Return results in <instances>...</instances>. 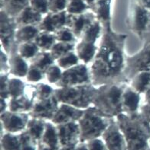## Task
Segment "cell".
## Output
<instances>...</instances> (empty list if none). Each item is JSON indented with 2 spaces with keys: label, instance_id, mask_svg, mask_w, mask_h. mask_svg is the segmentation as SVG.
<instances>
[{
  "label": "cell",
  "instance_id": "cell-1",
  "mask_svg": "<svg viewBox=\"0 0 150 150\" xmlns=\"http://www.w3.org/2000/svg\"><path fill=\"white\" fill-rule=\"evenodd\" d=\"M126 38V34L116 32L112 28L103 30L97 53L89 69L93 86L128 82L124 76Z\"/></svg>",
  "mask_w": 150,
  "mask_h": 150
},
{
  "label": "cell",
  "instance_id": "cell-2",
  "mask_svg": "<svg viewBox=\"0 0 150 150\" xmlns=\"http://www.w3.org/2000/svg\"><path fill=\"white\" fill-rule=\"evenodd\" d=\"M127 143L128 150H147L150 148V123L139 112L122 113L116 117Z\"/></svg>",
  "mask_w": 150,
  "mask_h": 150
},
{
  "label": "cell",
  "instance_id": "cell-3",
  "mask_svg": "<svg viewBox=\"0 0 150 150\" xmlns=\"http://www.w3.org/2000/svg\"><path fill=\"white\" fill-rule=\"evenodd\" d=\"M127 82L105 84L97 86L91 106L109 118H116L123 113L122 97Z\"/></svg>",
  "mask_w": 150,
  "mask_h": 150
},
{
  "label": "cell",
  "instance_id": "cell-4",
  "mask_svg": "<svg viewBox=\"0 0 150 150\" xmlns=\"http://www.w3.org/2000/svg\"><path fill=\"white\" fill-rule=\"evenodd\" d=\"M97 86L92 83L70 87H57L54 95L60 104H66L80 109H87L92 105Z\"/></svg>",
  "mask_w": 150,
  "mask_h": 150
},
{
  "label": "cell",
  "instance_id": "cell-5",
  "mask_svg": "<svg viewBox=\"0 0 150 150\" xmlns=\"http://www.w3.org/2000/svg\"><path fill=\"white\" fill-rule=\"evenodd\" d=\"M113 119L103 115L93 106L84 109V114L78 121L80 127V142L87 143L102 137Z\"/></svg>",
  "mask_w": 150,
  "mask_h": 150
},
{
  "label": "cell",
  "instance_id": "cell-6",
  "mask_svg": "<svg viewBox=\"0 0 150 150\" xmlns=\"http://www.w3.org/2000/svg\"><path fill=\"white\" fill-rule=\"evenodd\" d=\"M128 28L140 40L150 28V10L139 5L135 0H129L127 13Z\"/></svg>",
  "mask_w": 150,
  "mask_h": 150
},
{
  "label": "cell",
  "instance_id": "cell-7",
  "mask_svg": "<svg viewBox=\"0 0 150 150\" xmlns=\"http://www.w3.org/2000/svg\"><path fill=\"white\" fill-rule=\"evenodd\" d=\"M150 72V45L144 43L140 50L126 58L124 76L128 82L136 74Z\"/></svg>",
  "mask_w": 150,
  "mask_h": 150
},
{
  "label": "cell",
  "instance_id": "cell-8",
  "mask_svg": "<svg viewBox=\"0 0 150 150\" xmlns=\"http://www.w3.org/2000/svg\"><path fill=\"white\" fill-rule=\"evenodd\" d=\"M91 83L90 69L84 63L79 64L63 70L62 76L56 87H70Z\"/></svg>",
  "mask_w": 150,
  "mask_h": 150
},
{
  "label": "cell",
  "instance_id": "cell-9",
  "mask_svg": "<svg viewBox=\"0 0 150 150\" xmlns=\"http://www.w3.org/2000/svg\"><path fill=\"white\" fill-rule=\"evenodd\" d=\"M30 119L29 113L14 112L8 110L0 114L1 133H20L26 129Z\"/></svg>",
  "mask_w": 150,
  "mask_h": 150
},
{
  "label": "cell",
  "instance_id": "cell-10",
  "mask_svg": "<svg viewBox=\"0 0 150 150\" xmlns=\"http://www.w3.org/2000/svg\"><path fill=\"white\" fill-rule=\"evenodd\" d=\"M17 25L15 18L11 17L5 11L0 10V37L1 48L9 54L17 44H15V32Z\"/></svg>",
  "mask_w": 150,
  "mask_h": 150
},
{
  "label": "cell",
  "instance_id": "cell-11",
  "mask_svg": "<svg viewBox=\"0 0 150 150\" xmlns=\"http://www.w3.org/2000/svg\"><path fill=\"white\" fill-rule=\"evenodd\" d=\"M101 137L108 150H128L126 141L116 118L113 119Z\"/></svg>",
  "mask_w": 150,
  "mask_h": 150
},
{
  "label": "cell",
  "instance_id": "cell-12",
  "mask_svg": "<svg viewBox=\"0 0 150 150\" xmlns=\"http://www.w3.org/2000/svg\"><path fill=\"white\" fill-rule=\"evenodd\" d=\"M59 105L60 103L55 95L43 100H35L29 115L32 117L51 121L58 108Z\"/></svg>",
  "mask_w": 150,
  "mask_h": 150
},
{
  "label": "cell",
  "instance_id": "cell-13",
  "mask_svg": "<svg viewBox=\"0 0 150 150\" xmlns=\"http://www.w3.org/2000/svg\"><path fill=\"white\" fill-rule=\"evenodd\" d=\"M61 146H76L80 142V131L78 122H70L56 125Z\"/></svg>",
  "mask_w": 150,
  "mask_h": 150
},
{
  "label": "cell",
  "instance_id": "cell-14",
  "mask_svg": "<svg viewBox=\"0 0 150 150\" xmlns=\"http://www.w3.org/2000/svg\"><path fill=\"white\" fill-rule=\"evenodd\" d=\"M96 18L97 17L93 11L81 14H67L66 27L71 30L78 40L86 27Z\"/></svg>",
  "mask_w": 150,
  "mask_h": 150
},
{
  "label": "cell",
  "instance_id": "cell-15",
  "mask_svg": "<svg viewBox=\"0 0 150 150\" xmlns=\"http://www.w3.org/2000/svg\"><path fill=\"white\" fill-rule=\"evenodd\" d=\"M67 13L66 11L61 12H48L44 15L40 24L38 25L42 31L54 33L66 26Z\"/></svg>",
  "mask_w": 150,
  "mask_h": 150
},
{
  "label": "cell",
  "instance_id": "cell-16",
  "mask_svg": "<svg viewBox=\"0 0 150 150\" xmlns=\"http://www.w3.org/2000/svg\"><path fill=\"white\" fill-rule=\"evenodd\" d=\"M84 110L66 104H60L51 121L55 125L70 122H78L84 114Z\"/></svg>",
  "mask_w": 150,
  "mask_h": 150
},
{
  "label": "cell",
  "instance_id": "cell-17",
  "mask_svg": "<svg viewBox=\"0 0 150 150\" xmlns=\"http://www.w3.org/2000/svg\"><path fill=\"white\" fill-rule=\"evenodd\" d=\"M34 86H32L29 93L26 91L22 95L9 100V110L14 112L30 113L34 103Z\"/></svg>",
  "mask_w": 150,
  "mask_h": 150
},
{
  "label": "cell",
  "instance_id": "cell-18",
  "mask_svg": "<svg viewBox=\"0 0 150 150\" xmlns=\"http://www.w3.org/2000/svg\"><path fill=\"white\" fill-rule=\"evenodd\" d=\"M141 94L137 92L129 85L124 88L122 97V105L123 113L135 114L139 112L140 108Z\"/></svg>",
  "mask_w": 150,
  "mask_h": 150
},
{
  "label": "cell",
  "instance_id": "cell-19",
  "mask_svg": "<svg viewBox=\"0 0 150 150\" xmlns=\"http://www.w3.org/2000/svg\"><path fill=\"white\" fill-rule=\"evenodd\" d=\"M9 74L15 77H25L29 71V65L17 51V45L9 54Z\"/></svg>",
  "mask_w": 150,
  "mask_h": 150
},
{
  "label": "cell",
  "instance_id": "cell-20",
  "mask_svg": "<svg viewBox=\"0 0 150 150\" xmlns=\"http://www.w3.org/2000/svg\"><path fill=\"white\" fill-rule=\"evenodd\" d=\"M111 4L112 0H96L92 9L103 30L111 28Z\"/></svg>",
  "mask_w": 150,
  "mask_h": 150
},
{
  "label": "cell",
  "instance_id": "cell-21",
  "mask_svg": "<svg viewBox=\"0 0 150 150\" xmlns=\"http://www.w3.org/2000/svg\"><path fill=\"white\" fill-rule=\"evenodd\" d=\"M44 15H41L32 9L30 6H28L19 14L15 18L17 28L22 26H28V25H34L38 26L42 21Z\"/></svg>",
  "mask_w": 150,
  "mask_h": 150
},
{
  "label": "cell",
  "instance_id": "cell-22",
  "mask_svg": "<svg viewBox=\"0 0 150 150\" xmlns=\"http://www.w3.org/2000/svg\"><path fill=\"white\" fill-rule=\"evenodd\" d=\"M97 49L98 46H97V44L88 43L79 40L76 44L75 52L80 63L88 65V63H91L93 61L97 53Z\"/></svg>",
  "mask_w": 150,
  "mask_h": 150
},
{
  "label": "cell",
  "instance_id": "cell-23",
  "mask_svg": "<svg viewBox=\"0 0 150 150\" xmlns=\"http://www.w3.org/2000/svg\"><path fill=\"white\" fill-rule=\"evenodd\" d=\"M103 31V28L101 23L98 19L96 18L86 27L78 40L88 43L97 44V40L102 36Z\"/></svg>",
  "mask_w": 150,
  "mask_h": 150
},
{
  "label": "cell",
  "instance_id": "cell-24",
  "mask_svg": "<svg viewBox=\"0 0 150 150\" xmlns=\"http://www.w3.org/2000/svg\"><path fill=\"white\" fill-rule=\"evenodd\" d=\"M40 143H43L54 150H57L61 147L57 127L51 121L46 122L45 129Z\"/></svg>",
  "mask_w": 150,
  "mask_h": 150
},
{
  "label": "cell",
  "instance_id": "cell-25",
  "mask_svg": "<svg viewBox=\"0 0 150 150\" xmlns=\"http://www.w3.org/2000/svg\"><path fill=\"white\" fill-rule=\"evenodd\" d=\"M1 10L11 17L15 18L29 6V0H0Z\"/></svg>",
  "mask_w": 150,
  "mask_h": 150
},
{
  "label": "cell",
  "instance_id": "cell-26",
  "mask_svg": "<svg viewBox=\"0 0 150 150\" xmlns=\"http://www.w3.org/2000/svg\"><path fill=\"white\" fill-rule=\"evenodd\" d=\"M129 86L141 95H145L150 88V72H139L129 79Z\"/></svg>",
  "mask_w": 150,
  "mask_h": 150
},
{
  "label": "cell",
  "instance_id": "cell-27",
  "mask_svg": "<svg viewBox=\"0 0 150 150\" xmlns=\"http://www.w3.org/2000/svg\"><path fill=\"white\" fill-rule=\"evenodd\" d=\"M40 30L38 26L34 25H28L17 28L15 32V44H20L26 42L33 41L35 37L38 35Z\"/></svg>",
  "mask_w": 150,
  "mask_h": 150
},
{
  "label": "cell",
  "instance_id": "cell-28",
  "mask_svg": "<svg viewBox=\"0 0 150 150\" xmlns=\"http://www.w3.org/2000/svg\"><path fill=\"white\" fill-rule=\"evenodd\" d=\"M55 63V59L49 51H39L35 57L29 60V65L40 69L43 72H45L48 67Z\"/></svg>",
  "mask_w": 150,
  "mask_h": 150
},
{
  "label": "cell",
  "instance_id": "cell-29",
  "mask_svg": "<svg viewBox=\"0 0 150 150\" xmlns=\"http://www.w3.org/2000/svg\"><path fill=\"white\" fill-rule=\"evenodd\" d=\"M46 122V120L30 117L25 130L37 141L40 142L45 129Z\"/></svg>",
  "mask_w": 150,
  "mask_h": 150
},
{
  "label": "cell",
  "instance_id": "cell-30",
  "mask_svg": "<svg viewBox=\"0 0 150 150\" xmlns=\"http://www.w3.org/2000/svg\"><path fill=\"white\" fill-rule=\"evenodd\" d=\"M33 41L36 44L41 51H50L57 40L54 33L40 30Z\"/></svg>",
  "mask_w": 150,
  "mask_h": 150
},
{
  "label": "cell",
  "instance_id": "cell-31",
  "mask_svg": "<svg viewBox=\"0 0 150 150\" xmlns=\"http://www.w3.org/2000/svg\"><path fill=\"white\" fill-rule=\"evenodd\" d=\"M1 150H22L19 133H1Z\"/></svg>",
  "mask_w": 150,
  "mask_h": 150
},
{
  "label": "cell",
  "instance_id": "cell-32",
  "mask_svg": "<svg viewBox=\"0 0 150 150\" xmlns=\"http://www.w3.org/2000/svg\"><path fill=\"white\" fill-rule=\"evenodd\" d=\"M26 85L18 77L9 78L8 81V95L9 99L22 95L26 91Z\"/></svg>",
  "mask_w": 150,
  "mask_h": 150
},
{
  "label": "cell",
  "instance_id": "cell-33",
  "mask_svg": "<svg viewBox=\"0 0 150 150\" xmlns=\"http://www.w3.org/2000/svg\"><path fill=\"white\" fill-rule=\"evenodd\" d=\"M76 43H66L57 41L50 50V53L55 61L70 51L75 50Z\"/></svg>",
  "mask_w": 150,
  "mask_h": 150
},
{
  "label": "cell",
  "instance_id": "cell-34",
  "mask_svg": "<svg viewBox=\"0 0 150 150\" xmlns=\"http://www.w3.org/2000/svg\"><path fill=\"white\" fill-rule=\"evenodd\" d=\"M17 51L26 60H30L41 51L34 41L18 44Z\"/></svg>",
  "mask_w": 150,
  "mask_h": 150
},
{
  "label": "cell",
  "instance_id": "cell-35",
  "mask_svg": "<svg viewBox=\"0 0 150 150\" xmlns=\"http://www.w3.org/2000/svg\"><path fill=\"white\" fill-rule=\"evenodd\" d=\"M80 63V59L78 58L75 50L70 51L65 55L62 56L59 59L55 61V63L62 70L74 67Z\"/></svg>",
  "mask_w": 150,
  "mask_h": 150
},
{
  "label": "cell",
  "instance_id": "cell-36",
  "mask_svg": "<svg viewBox=\"0 0 150 150\" xmlns=\"http://www.w3.org/2000/svg\"><path fill=\"white\" fill-rule=\"evenodd\" d=\"M55 88L45 83L38 82L34 86V95L35 100H43L54 95ZM34 100V101H35Z\"/></svg>",
  "mask_w": 150,
  "mask_h": 150
},
{
  "label": "cell",
  "instance_id": "cell-37",
  "mask_svg": "<svg viewBox=\"0 0 150 150\" xmlns=\"http://www.w3.org/2000/svg\"><path fill=\"white\" fill-rule=\"evenodd\" d=\"M91 10L83 0H68L66 10L67 14H81Z\"/></svg>",
  "mask_w": 150,
  "mask_h": 150
},
{
  "label": "cell",
  "instance_id": "cell-38",
  "mask_svg": "<svg viewBox=\"0 0 150 150\" xmlns=\"http://www.w3.org/2000/svg\"><path fill=\"white\" fill-rule=\"evenodd\" d=\"M22 150H38L39 142L31 136L26 130L19 133Z\"/></svg>",
  "mask_w": 150,
  "mask_h": 150
},
{
  "label": "cell",
  "instance_id": "cell-39",
  "mask_svg": "<svg viewBox=\"0 0 150 150\" xmlns=\"http://www.w3.org/2000/svg\"><path fill=\"white\" fill-rule=\"evenodd\" d=\"M63 70L56 63L51 65L44 72L46 79L51 84H56L60 81L62 76Z\"/></svg>",
  "mask_w": 150,
  "mask_h": 150
},
{
  "label": "cell",
  "instance_id": "cell-40",
  "mask_svg": "<svg viewBox=\"0 0 150 150\" xmlns=\"http://www.w3.org/2000/svg\"><path fill=\"white\" fill-rule=\"evenodd\" d=\"M56 40L66 43H76L78 38L67 27H64L55 33Z\"/></svg>",
  "mask_w": 150,
  "mask_h": 150
},
{
  "label": "cell",
  "instance_id": "cell-41",
  "mask_svg": "<svg viewBox=\"0 0 150 150\" xmlns=\"http://www.w3.org/2000/svg\"><path fill=\"white\" fill-rule=\"evenodd\" d=\"M44 77H45L44 72L32 65H29V71L25 76L28 82L31 83H38L44 79Z\"/></svg>",
  "mask_w": 150,
  "mask_h": 150
},
{
  "label": "cell",
  "instance_id": "cell-42",
  "mask_svg": "<svg viewBox=\"0 0 150 150\" xmlns=\"http://www.w3.org/2000/svg\"><path fill=\"white\" fill-rule=\"evenodd\" d=\"M29 6L42 15H45L49 12L48 0H29Z\"/></svg>",
  "mask_w": 150,
  "mask_h": 150
},
{
  "label": "cell",
  "instance_id": "cell-43",
  "mask_svg": "<svg viewBox=\"0 0 150 150\" xmlns=\"http://www.w3.org/2000/svg\"><path fill=\"white\" fill-rule=\"evenodd\" d=\"M68 0H48L49 12H61L66 10Z\"/></svg>",
  "mask_w": 150,
  "mask_h": 150
},
{
  "label": "cell",
  "instance_id": "cell-44",
  "mask_svg": "<svg viewBox=\"0 0 150 150\" xmlns=\"http://www.w3.org/2000/svg\"><path fill=\"white\" fill-rule=\"evenodd\" d=\"M88 150H108L102 137L95 138L87 142Z\"/></svg>",
  "mask_w": 150,
  "mask_h": 150
},
{
  "label": "cell",
  "instance_id": "cell-45",
  "mask_svg": "<svg viewBox=\"0 0 150 150\" xmlns=\"http://www.w3.org/2000/svg\"><path fill=\"white\" fill-rule=\"evenodd\" d=\"M9 74V56L1 48V74Z\"/></svg>",
  "mask_w": 150,
  "mask_h": 150
},
{
  "label": "cell",
  "instance_id": "cell-46",
  "mask_svg": "<svg viewBox=\"0 0 150 150\" xmlns=\"http://www.w3.org/2000/svg\"><path fill=\"white\" fill-rule=\"evenodd\" d=\"M9 73L8 74H1V92L0 98L9 100L8 95V81H9Z\"/></svg>",
  "mask_w": 150,
  "mask_h": 150
},
{
  "label": "cell",
  "instance_id": "cell-47",
  "mask_svg": "<svg viewBox=\"0 0 150 150\" xmlns=\"http://www.w3.org/2000/svg\"><path fill=\"white\" fill-rule=\"evenodd\" d=\"M139 113L150 123V101H146L139 108Z\"/></svg>",
  "mask_w": 150,
  "mask_h": 150
},
{
  "label": "cell",
  "instance_id": "cell-48",
  "mask_svg": "<svg viewBox=\"0 0 150 150\" xmlns=\"http://www.w3.org/2000/svg\"><path fill=\"white\" fill-rule=\"evenodd\" d=\"M0 100H1V112H0L1 114L9 110V101L7 99L2 98H0Z\"/></svg>",
  "mask_w": 150,
  "mask_h": 150
},
{
  "label": "cell",
  "instance_id": "cell-49",
  "mask_svg": "<svg viewBox=\"0 0 150 150\" xmlns=\"http://www.w3.org/2000/svg\"><path fill=\"white\" fill-rule=\"evenodd\" d=\"M74 150H88L87 143L80 142V143L77 144L76 147H75V149Z\"/></svg>",
  "mask_w": 150,
  "mask_h": 150
},
{
  "label": "cell",
  "instance_id": "cell-50",
  "mask_svg": "<svg viewBox=\"0 0 150 150\" xmlns=\"http://www.w3.org/2000/svg\"><path fill=\"white\" fill-rule=\"evenodd\" d=\"M139 5L150 10V0H135Z\"/></svg>",
  "mask_w": 150,
  "mask_h": 150
},
{
  "label": "cell",
  "instance_id": "cell-51",
  "mask_svg": "<svg viewBox=\"0 0 150 150\" xmlns=\"http://www.w3.org/2000/svg\"><path fill=\"white\" fill-rule=\"evenodd\" d=\"M143 40H144V43L150 45V28L147 30V32L146 33V34H145L144 38H143Z\"/></svg>",
  "mask_w": 150,
  "mask_h": 150
},
{
  "label": "cell",
  "instance_id": "cell-52",
  "mask_svg": "<svg viewBox=\"0 0 150 150\" xmlns=\"http://www.w3.org/2000/svg\"><path fill=\"white\" fill-rule=\"evenodd\" d=\"M83 1L89 6L90 8L92 11V9H93V7H94V5H95L96 0H83Z\"/></svg>",
  "mask_w": 150,
  "mask_h": 150
},
{
  "label": "cell",
  "instance_id": "cell-53",
  "mask_svg": "<svg viewBox=\"0 0 150 150\" xmlns=\"http://www.w3.org/2000/svg\"><path fill=\"white\" fill-rule=\"evenodd\" d=\"M38 150H54V149L49 148L48 146H45L44 144H43V143L39 142V143H38Z\"/></svg>",
  "mask_w": 150,
  "mask_h": 150
},
{
  "label": "cell",
  "instance_id": "cell-54",
  "mask_svg": "<svg viewBox=\"0 0 150 150\" xmlns=\"http://www.w3.org/2000/svg\"><path fill=\"white\" fill-rule=\"evenodd\" d=\"M76 146H61L57 150H74L75 149V147H76Z\"/></svg>",
  "mask_w": 150,
  "mask_h": 150
},
{
  "label": "cell",
  "instance_id": "cell-55",
  "mask_svg": "<svg viewBox=\"0 0 150 150\" xmlns=\"http://www.w3.org/2000/svg\"><path fill=\"white\" fill-rule=\"evenodd\" d=\"M145 99L146 101H150V88L148 90L146 93L145 94Z\"/></svg>",
  "mask_w": 150,
  "mask_h": 150
},
{
  "label": "cell",
  "instance_id": "cell-56",
  "mask_svg": "<svg viewBox=\"0 0 150 150\" xmlns=\"http://www.w3.org/2000/svg\"><path fill=\"white\" fill-rule=\"evenodd\" d=\"M147 150H150V148H149V149H147Z\"/></svg>",
  "mask_w": 150,
  "mask_h": 150
},
{
  "label": "cell",
  "instance_id": "cell-57",
  "mask_svg": "<svg viewBox=\"0 0 150 150\" xmlns=\"http://www.w3.org/2000/svg\"><path fill=\"white\" fill-rule=\"evenodd\" d=\"M149 144H150V142H149Z\"/></svg>",
  "mask_w": 150,
  "mask_h": 150
}]
</instances>
